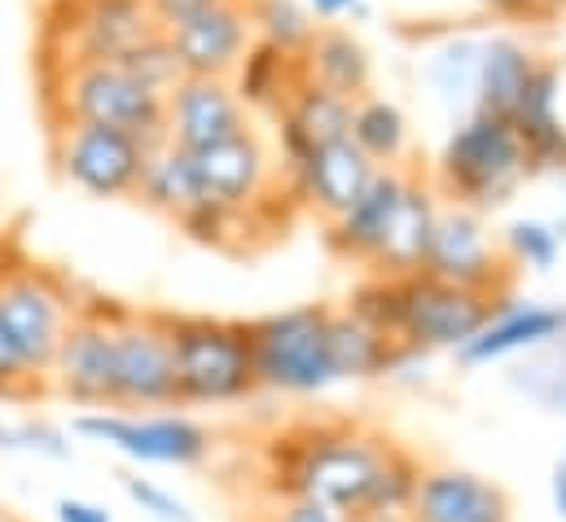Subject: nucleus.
Instances as JSON below:
<instances>
[{"instance_id":"f257e3e1","label":"nucleus","mask_w":566,"mask_h":522,"mask_svg":"<svg viewBox=\"0 0 566 522\" xmlns=\"http://www.w3.org/2000/svg\"><path fill=\"white\" fill-rule=\"evenodd\" d=\"M269 497H307L343 514L413 505L422 461L382 430L352 421H312L277 435L269 448Z\"/></svg>"},{"instance_id":"f03ea898","label":"nucleus","mask_w":566,"mask_h":522,"mask_svg":"<svg viewBox=\"0 0 566 522\" xmlns=\"http://www.w3.org/2000/svg\"><path fill=\"white\" fill-rule=\"evenodd\" d=\"M505 294H483L465 285H448L430 272H409V276H374L352 290L347 307L387 330L405 352H457L465 347L488 316L496 312Z\"/></svg>"},{"instance_id":"7ed1b4c3","label":"nucleus","mask_w":566,"mask_h":522,"mask_svg":"<svg viewBox=\"0 0 566 522\" xmlns=\"http://www.w3.org/2000/svg\"><path fill=\"white\" fill-rule=\"evenodd\" d=\"M44 124H102L142 136L145 145L167 140V97L145 88L119 62H57L40 66Z\"/></svg>"},{"instance_id":"20e7f679","label":"nucleus","mask_w":566,"mask_h":522,"mask_svg":"<svg viewBox=\"0 0 566 522\" xmlns=\"http://www.w3.org/2000/svg\"><path fill=\"white\" fill-rule=\"evenodd\" d=\"M527 176H532V158L523 136L510 119L483 115V111H470L452 124L430 171L443 202L474 207V211L505 207Z\"/></svg>"},{"instance_id":"39448f33","label":"nucleus","mask_w":566,"mask_h":522,"mask_svg":"<svg viewBox=\"0 0 566 522\" xmlns=\"http://www.w3.org/2000/svg\"><path fill=\"white\" fill-rule=\"evenodd\" d=\"M180 408H224L260 392L251 356V321L167 316Z\"/></svg>"},{"instance_id":"423d86ee","label":"nucleus","mask_w":566,"mask_h":522,"mask_svg":"<svg viewBox=\"0 0 566 522\" xmlns=\"http://www.w3.org/2000/svg\"><path fill=\"white\" fill-rule=\"evenodd\" d=\"M80 307H84V294L57 268L0 247V330L9 334L13 352L22 356L27 374L40 387H44L57 343L71 330Z\"/></svg>"},{"instance_id":"0eeeda50","label":"nucleus","mask_w":566,"mask_h":522,"mask_svg":"<svg viewBox=\"0 0 566 522\" xmlns=\"http://www.w3.org/2000/svg\"><path fill=\"white\" fill-rule=\"evenodd\" d=\"M251 356L260 392L303 399L338 387V369L329 356V307L321 303L251 321Z\"/></svg>"},{"instance_id":"6e6552de","label":"nucleus","mask_w":566,"mask_h":522,"mask_svg":"<svg viewBox=\"0 0 566 522\" xmlns=\"http://www.w3.org/2000/svg\"><path fill=\"white\" fill-rule=\"evenodd\" d=\"M158 31L149 0H53L40 31V66L57 62H119Z\"/></svg>"},{"instance_id":"1a4fd4ad","label":"nucleus","mask_w":566,"mask_h":522,"mask_svg":"<svg viewBox=\"0 0 566 522\" xmlns=\"http://www.w3.org/2000/svg\"><path fill=\"white\" fill-rule=\"evenodd\" d=\"M75 435L102 443L137 466L193 470L211 457L216 435L189 413H133V408H88L75 417Z\"/></svg>"},{"instance_id":"9d476101","label":"nucleus","mask_w":566,"mask_h":522,"mask_svg":"<svg viewBox=\"0 0 566 522\" xmlns=\"http://www.w3.org/2000/svg\"><path fill=\"white\" fill-rule=\"evenodd\" d=\"M154 145L124 128L102 124H49V163L62 185L97 202L137 198L145 158Z\"/></svg>"},{"instance_id":"9b49d317","label":"nucleus","mask_w":566,"mask_h":522,"mask_svg":"<svg viewBox=\"0 0 566 522\" xmlns=\"http://www.w3.org/2000/svg\"><path fill=\"white\" fill-rule=\"evenodd\" d=\"M115 316H119V303L84 294V307L75 312L71 330L57 343L44 392L75 408H115V383H119Z\"/></svg>"},{"instance_id":"f8f14e48","label":"nucleus","mask_w":566,"mask_h":522,"mask_svg":"<svg viewBox=\"0 0 566 522\" xmlns=\"http://www.w3.org/2000/svg\"><path fill=\"white\" fill-rule=\"evenodd\" d=\"M115 408L154 413V408H180L176 399V361H171V330L163 312H137L119 303L115 316Z\"/></svg>"},{"instance_id":"ddd939ff","label":"nucleus","mask_w":566,"mask_h":522,"mask_svg":"<svg viewBox=\"0 0 566 522\" xmlns=\"http://www.w3.org/2000/svg\"><path fill=\"white\" fill-rule=\"evenodd\" d=\"M422 272L448 285L483 290V294H514V263L505 260L501 242L488 233L483 211L457 207V202H443L439 211Z\"/></svg>"},{"instance_id":"4468645a","label":"nucleus","mask_w":566,"mask_h":522,"mask_svg":"<svg viewBox=\"0 0 566 522\" xmlns=\"http://www.w3.org/2000/svg\"><path fill=\"white\" fill-rule=\"evenodd\" d=\"M193 171H198V189L207 202L247 211L255 202H264L269 194L282 189V163L277 149L264 140L260 128H247L220 145L193 149Z\"/></svg>"},{"instance_id":"2eb2a0df","label":"nucleus","mask_w":566,"mask_h":522,"mask_svg":"<svg viewBox=\"0 0 566 522\" xmlns=\"http://www.w3.org/2000/svg\"><path fill=\"white\" fill-rule=\"evenodd\" d=\"M167 40L185 66V75H216L229 80L242 62V53L255 44V27L247 13V0H207L180 18H171Z\"/></svg>"},{"instance_id":"dca6fc26","label":"nucleus","mask_w":566,"mask_h":522,"mask_svg":"<svg viewBox=\"0 0 566 522\" xmlns=\"http://www.w3.org/2000/svg\"><path fill=\"white\" fill-rule=\"evenodd\" d=\"M374 176H378V163L352 136L312 149L298 167L282 171L285 194L294 198V207L307 211V216H316L321 225H329L334 216H343L365 194V185Z\"/></svg>"},{"instance_id":"f3484780","label":"nucleus","mask_w":566,"mask_h":522,"mask_svg":"<svg viewBox=\"0 0 566 522\" xmlns=\"http://www.w3.org/2000/svg\"><path fill=\"white\" fill-rule=\"evenodd\" d=\"M255 128V115L242 106L229 80L216 75H185L167 93V140L180 149H207L238 132Z\"/></svg>"},{"instance_id":"a211bd4d","label":"nucleus","mask_w":566,"mask_h":522,"mask_svg":"<svg viewBox=\"0 0 566 522\" xmlns=\"http://www.w3.org/2000/svg\"><path fill=\"white\" fill-rule=\"evenodd\" d=\"M409 522H514L510 492L465 466H422Z\"/></svg>"},{"instance_id":"6ab92c4d","label":"nucleus","mask_w":566,"mask_h":522,"mask_svg":"<svg viewBox=\"0 0 566 522\" xmlns=\"http://www.w3.org/2000/svg\"><path fill=\"white\" fill-rule=\"evenodd\" d=\"M352 106H356L352 97H343V93H334V88H325V84H316V80L303 75L294 84V93L282 102V111L273 115L282 171L298 167L312 149L352 136Z\"/></svg>"},{"instance_id":"aec40b11","label":"nucleus","mask_w":566,"mask_h":522,"mask_svg":"<svg viewBox=\"0 0 566 522\" xmlns=\"http://www.w3.org/2000/svg\"><path fill=\"white\" fill-rule=\"evenodd\" d=\"M566 338V307H545V303H518V299H501L496 312L488 316V325L457 347V361L465 369L518 356V352H536V347H554Z\"/></svg>"},{"instance_id":"412c9836","label":"nucleus","mask_w":566,"mask_h":522,"mask_svg":"<svg viewBox=\"0 0 566 522\" xmlns=\"http://www.w3.org/2000/svg\"><path fill=\"white\" fill-rule=\"evenodd\" d=\"M439 211H443V194L434 189V180L426 171L409 167V180H405V194L391 211V225L382 233V247L369 263L374 276H409V272H422L426 251H430V238H434V225H439Z\"/></svg>"},{"instance_id":"4be33fe9","label":"nucleus","mask_w":566,"mask_h":522,"mask_svg":"<svg viewBox=\"0 0 566 522\" xmlns=\"http://www.w3.org/2000/svg\"><path fill=\"white\" fill-rule=\"evenodd\" d=\"M405 180H409V163L405 167H378V176L365 185V194L325 225V247L329 255L343 263H356V268H369L378 247H382V233L391 225V211L405 194Z\"/></svg>"},{"instance_id":"5701e85b","label":"nucleus","mask_w":566,"mask_h":522,"mask_svg":"<svg viewBox=\"0 0 566 522\" xmlns=\"http://www.w3.org/2000/svg\"><path fill=\"white\" fill-rule=\"evenodd\" d=\"M514 132L527 145L532 171H549V167H566V124H563V66L558 62H541L527 93L518 97L514 115H510Z\"/></svg>"},{"instance_id":"b1692460","label":"nucleus","mask_w":566,"mask_h":522,"mask_svg":"<svg viewBox=\"0 0 566 522\" xmlns=\"http://www.w3.org/2000/svg\"><path fill=\"white\" fill-rule=\"evenodd\" d=\"M329 356H334L338 383H369V378L396 374L405 361V347L360 312L329 307Z\"/></svg>"},{"instance_id":"393cba45","label":"nucleus","mask_w":566,"mask_h":522,"mask_svg":"<svg viewBox=\"0 0 566 522\" xmlns=\"http://www.w3.org/2000/svg\"><path fill=\"white\" fill-rule=\"evenodd\" d=\"M298 66H303L307 80H316V84H325V88H334V93H343L352 102L374 93V58H369L365 40L356 31H347V27H338V22H321L316 27V35H312L307 53L298 58Z\"/></svg>"},{"instance_id":"a878e982","label":"nucleus","mask_w":566,"mask_h":522,"mask_svg":"<svg viewBox=\"0 0 566 522\" xmlns=\"http://www.w3.org/2000/svg\"><path fill=\"white\" fill-rule=\"evenodd\" d=\"M545 58L518 40V35H483V58H479V88H474V111L510 119L518 97L527 93L536 66Z\"/></svg>"},{"instance_id":"bb28decb","label":"nucleus","mask_w":566,"mask_h":522,"mask_svg":"<svg viewBox=\"0 0 566 522\" xmlns=\"http://www.w3.org/2000/svg\"><path fill=\"white\" fill-rule=\"evenodd\" d=\"M133 202H142L145 211H154V216H163V220H171V225H176L180 216H189L198 202H207L202 189H198L193 154L180 149V145H171V140L154 145L149 158H145L142 185H137V198H133Z\"/></svg>"},{"instance_id":"cd10ccee","label":"nucleus","mask_w":566,"mask_h":522,"mask_svg":"<svg viewBox=\"0 0 566 522\" xmlns=\"http://www.w3.org/2000/svg\"><path fill=\"white\" fill-rule=\"evenodd\" d=\"M298 80H303L298 58H290V53L264 44V40H255V44L242 53L238 71L229 75L233 93L242 97V106H247L251 115H277Z\"/></svg>"},{"instance_id":"c85d7f7f","label":"nucleus","mask_w":566,"mask_h":522,"mask_svg":"<svg viewBox=\"0 0 566 522\" xmlns=\"http://www.w3.org/2000/svg\"><path fill=\"white\" fill-rule=\"evenodd\" d=\"M352 140L378 167H405V158H409V115L396 102H387L378 93H365L352 106Z\"/></svg>"},{"instance_id":"c756f323","label":"nucleus","mask_w":566,"mask_h":522,"mask_svg":"<svg viewBox=\"0 0 566 522\" xmlns=\"http://www.w3.org/2000/svg\"><path fill=\"white\" fill-rule=\"evenodd\" d=\"M479 58H483V35H452L434 49L430 58V88L448 111L470 115L474 111V88H479Z\"/></svg>"},{"instance_id":"7c9ffc66","label":"nucleus","mask_w":566,"mask_h":522,"mask_svg":"<svg viewBox=\"0 0 566 522\" xmlns=\"http://www.w3.org/2000/svg\"><path fill=\"white\" fill-rule=\"evenodd\" d=\"M247 13H251V27H255V40L282 49L290 58H303L316 27H321L307 13L303 0H247Z\"/></svg>"},{"instance_id":"2f4dec72","label":"nucleus","mask_w":566,"mask_h":522,"mask_svg":"<svg viewBox=\"0 0 566 522\" xmlns=\"http://www.w3.org/2000/svg\"><path fill=\"white\" fill-rule=\"evenodd\" d=\"M501 251L505 260L518 268H532V272H549L558 251H563V229L545 225V220H514L505 233H501Z\"/></svg>"},{"instance_id":"473e14b6","label":"nucleus","mask_w":566,"mask_h":522,"mask_svg":"<svg viewBox=\"0 0 566 522\" xmlns=\"http://www.w3.org/2000/svg\"><path fill=\"white\" fill-rule=\"evenodd\" d=\"M119 66H128L145 88H154V93H163V97L185 80V66H180V58H176V49H171V40H167L163 27H158L154 35H145L137 49H128V53L119 58Z\"/></svg>"},{"instance_id":"72a5a7b5","label":"nucleus","mask_w":566,"mask_h":522,"mask_svg":"<svg viewBox=\"0 0 566 522\" xmlns=\"http://www.w3.org/2000/svg\"><path fill=\"white\" fill-rule=\"evenodd\" d=\"M0 452H27V457L66 461L71 457V443L49 421H0Z\"/></svg>"},{"instance_id":"f704fd0d","label":"nucleus","mask_w":566,"mask_h":522,"mask_svg":"<svg viewBox=\"0 0 566 522\" xmlns=\"http://www.w3.org/2000/svg\"><path fill=\"white\" fill-rule=\"evenodd\" d=\"M124 497L142 510L145 519H154V522H193V510H189L171 488H163V483H154V479L124 474Z\"/></svg>"},{"instance_id":"c9c22d12","label":"nucleus","mask_w":566,"mask_h":522,"mask_svg":"<svg viewBox=\"0 0 566 522\" xmlns=\"http://www.w3.org/2000/svg\"><path fill=\"white\" fill-rule=\"evenodd\" d=\"M40 395H44V387L27 374L22 356L13 352L9 334L0 330V399H4V404H31V399H40Z\"/></svg>"},{"instance_id":"e433bc0d","label":"nucleus","mask_w":566,"mask_h":522,"mask_svg":"<svg viewBox=\"0 0 566 522\" xmlns=\"http://www.w3.org/2000/svg\"><path fill=\"white\" fill-rule=\"evenodd\" d=\"M260 522H352V514L307 497H269V510L260 514Z\"/></svg>"},{"instance_id":"4c0bfd02","label":"nucleus","mask_w":566,"mask_h":522,"mask_svg":"<svg viewBox=\"0 0 566 522\" xmlns=\"http://www.w3.org/2000/svg\"><path fill=\"white\" fill-rule=\"evenodd\" d=\"M53 514H57V522H115L106 505L84 501V497H62V501L53 505Z\"/></svg>"},{"instance_id":"58836bf2","label":"nucleus","mask_w":566,"mask_h":522,"mask_svg":"<svg viewBox=\"0 0 566 522\" xmlns=\"http://www.w3.org/2000/svg\"><path fill=\"white\" fill-rule=\"evenodd\" d=\"M303 4L316 22H343V18H365L369 13L365 0H303Z\"/></svg>"},{"instance_id":"ea45409f","label":"nucleus","mask_w":566,"mask_h":522,"mask_svg":"<svg viewBox=\"0 0 566 522\" xmlns=\"http://www.w3.org/2000/svg\"><path fill=\"white\" fill-rule=\"evenodd\" d=\"M474 4L496 13V18H549L541 0H474Z\"/></svg>"},{"instance_id":"a19ab883","label":"nucleus","mask_w":566,"mask_h":522,"mask_svg":"<svg viewBox=\"0 0 566 522\" xmlns=\"http://www.w3.org/2000/svg\"><path fill=\"white\" fill-rule=\"evenodd\" d=\"M154 4V13H158V27H167L171 18H180V13H189V9H198V4H207V0H149Z\"/></svg>"},{"instance_id":"79ce46f5","label":"nucleus","mask_w":566,"mask_h":522,"mask_svg":"<svg viewBox=\"0 0 566 522\" xmlns=\"http://www.w3.org/2000/svg\"><path fill=\"white\" fill-rule=\"evenodd\" d=\"M352 522H409L405 510H365V514H356Z\"/></svg>"},{"instance_id":"37998d69","label":"nucleus","mask_w":566,"mask_h":522,"mask_svg":"<svg viewBox=\"0 0 566 522\" xmlns=\"http://www.w3.org/2000/svg\"><path fill=\"white\" fill-rule=\"evenodd\" d=\"M554 510L566 519V466H558V470H554Z\"/></svg>"},{"instance_id":"c03bdc74","label":"nucleus","mask_w":566,"mask_h":522,"mask_svg":"<svg viewBox=\"0 0 566 522\" xmlns=\"http://www.w3.org/2000/svg\"><path fill=\"white\" fill-rule=\"evenodd\" d=\"M545 4V13H566V0H541Z\"/></svg>"},{"instance_id":"a18cd8bd","label":"nucleus","mask_w":566,"mask_h":522,"mask_svg":"<svg viewBox=\"0 0 566 522\" xmlns=\"http://www.w3.org/2000/svg\"><path fill=\"white\" fill-rule=\"evenodd\" d=\"M0 522H22V519H13V514H9V510H0Z\"/></svg>"},{"instance_id":"49530a36","label":"nucleus","mask_w":566,"mask_h":522,"mask_svg":"<svg viewBox=\"0 0 566 522\" xmlns=\"http://www.w3.org/2000/svg\"><path fill=\"white\" fill-rule=\"evenodd\" d=\"M563 466H566V457H563Z\"/></svg>"}]
</instances>
